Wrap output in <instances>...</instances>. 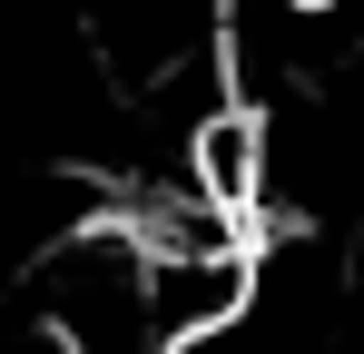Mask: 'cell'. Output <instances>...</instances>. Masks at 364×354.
<instances>
[{"mask_svg": "<svg viewBox=\"0 0 364 354\" xmlns=\"http://www.w3.org/2000/svg\"><path fill=\"white\" fill-rule=\"evenodd\" d=\"M207 354H246V345H207Z\"/></svg>", "mask_w": 364, "mask_h": 354, "instance_id": "6da1fadb", "label": "cell"}]
</instances>
